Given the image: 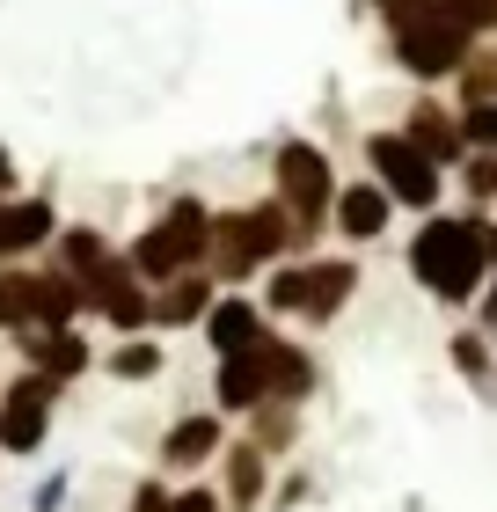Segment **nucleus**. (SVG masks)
<instances>
[{"label": "nucleus", "mask_w": 497, "mask_h": 512, "mask_svg": "<svg viewBox=\"0 0 497 512\" xmlns=\"http://www.w3.org/2000/svg\"><path fill=\"white\" fill-rule=\"evenodd\" d=\"M176 512H227V498H220V491H183Z\"/></svg>", "instance_id": "nucleus-31"}, {"label": "nucleus", "mask_w": 497, "mask_h": 512, "mask_svg": "<svg viewBox=\"0 0 497 512\" xmlns=\"http://www.w3.org/2000/svg\"><path fill=\"white\" fill-rule=\"evenodd\" d=\"M52 242V205L44 198H0V256H22Z\"/></svg>", "instance_id": "nucleus-12"}, {"label": "nucleus", "mask_w": 497, "mask_h": 512, "mask_svg": "<svg viewBox=\"0 0 497 512\" xmlns=\"http://www.w3.org/2000/svg\"><path fill=\"white\" fill-rule=\"evenodd\" d=\"M264 308H278V315H307V271H271Z\"/></svg>", "instance_id": "nucleus-24"}, {"label": "nucleus", "mask_w": 497, "mask_h": 512, "mask_svg": "<svg viewBox=\"0 0 497 512\" xmlns=\"http://www.w3.org/2000/svg\"><path fill=\"white\" fill-rule=\"evenodd\" d=\"M373 8H388V15H402V8H417V0H373Z\"/></svg>", "instance_id": "nucleus-34"}, {"label": "nucleus", "mask_w": 497, "mask_h": 512, "mask_svg": "<svg viewBox=\"0 0 497 512\" xmlns=\"http://www.w3.org/2000/svg\"><path fill=\"white\" fill-rule=\"evenodd\" d=\"M351 293H359V271H351L344 256H329V264H307V315H315V322H329Z\"/></svg>", "instance_id": "nucleus-17"}, {"label": "nucleus", "mask_w": 497, "mask_h": 512, "mask_svg": "<svg viewBox=\"0 0 497 512\" xmlns=\"http://www.w3.org/2000/svg\"><path fill=\"white\" fill-rule=\"evenodd\" d=\"M234 512H242V505H234Z\"/></svg>", "instance_id": "nucleus-35"}, {"label": "nucleus", "mask_w": 497, "mask_h": 512, "mask_svg": "<svg viewBox=\"0 0 497 512\" xmlns=\"http://www.w3.org/2000/svg\"><path fill=\"white\" fill-rule=\"evenodd\" d=\"M132 512H176L169 483H139V491H132Z\"/></svg>", "instance_id": "nucleus-29"}, {"label": "nucleus", "mask_w": 497, "mask_h": 512, "mask_svg": "<svg viewBox=\"0 0 497 512\" xmlns=\"http://www.w3.org/2000/svg\"><path fill=\"white\" fill-rule=\"evenodd\" d=\"M410 139H417L432 161H468V125L446 118L439 103H417V110H410Z\"/></svg>", "instance_id": "nucleus-15"}, {"label": "nucleus", "mask_w": 497, "mask_h": 512, "mask_svg": "<svg viewBox=\"0 0 497 512\" xmlns=\"http://www.w3.org/2000/svg\"><path fill=\"white\" fill-rule=\"evenodd\" d=\"M278 198L293 205V220H322L337 205V176H329L322 147H307V139L278 147Z\"/></svg>", "instance_id": "nucleus-7"}, {"label": "nucleus", "mask_w": 497, "mask_h": 512, "mask_svg": "<svg viewBox=\"0 0 497 512\" xmlns=\"http://www.w3.org/2000/svg\"><path fill=\"white\" fill-rule=\"evenodd\" d=\"M366 161H373V176H381L402 205H439V161L424 154L410 132H373Z\"/></svg>", "instance_id": "nucleus-5"}, {"label": "nucleus", "mask_w": 497, "mask_h": 512, "mask_svg": "<svg viewBox=\"0 0 497 512\" xmlns=\"http://www.w3.org/2000/svg\"><path fill=\"white\" fill-rule=\"evenodd\" d=\"M110 374L117 381H154L161 374V344H125V352H110Z\"/></svg>", "instance_id": "nucleus-23"}, {"label": "nucleus", "mask_w": 497, "mask_h": 512, "mask_svg": "<svg viewBox=\"0 0 497 512\" xmlns=\"http://www.w3.org/2000/svg\"><path fill=\"white\" fill-rule=\"evenodd\" d=\"M461 125H468V147H497V96L490 103H468Z\"/></svg>", "instance_id": "nucleus-27"}, {"label": "nucleus", "mask_w": 497, "mask_h": 512, "mask_svg": "<svg viewBox=\"0 0 497 512\" xmlns=\"http://www.w3.org/2000/svg\"><path fill=\"white\" fill-rule=\"evenodd\" d=\"M30 366H44L52 381H74V374H88V337H74V322L44 330V337H30Z\"/></svg>", "instance_id": "nucleus-18"}, {"label": "nucleus", "mask_w": 497, "mask_h": 512, "mask_svg": "<svg viewBox=\"0 0 497 512\" xmlns=\"http://www.w3.org/2000/svg\"><path fill=\"white\" fill-rule=\"evenodd\" d=\"M212 395L220 410H256L271 395V374H264V344L256 352H220V374H212Z\"/></svg>", "instance_id": "nucleus-9"}, {"label": "nucleus", "mask_w": 497, "mask_h": 512, "mask_svg": "<svg viewBox=\"0 0 497 512\" xmlns=\"http://www.w3.org/2000/svg\"><path fill=\"white\" fill-rule=\"evenodd\" d=\"M293 242V220H286V198L278 205H256V213H227V220H212V271L227 278H249L264 256H278Z\"/></svg>", "instance_id": "nucleus-4"}, {"label": "nucleus", "mask_w": 497, "mask_h": 512, "mask_svg": "<svg viewBox=\"0 0 497 512\" xmlns=\"http://www.w3.org/2000/svg\"><path fill=\"white\" fill-rule=\"evenodd\" d=\"M205 315H212V278H198V271H183L154 293V330H191Z\"/></svg>", "instance_id": "nucleus-10"}, {"label": "nucleus", "mask_w": 497, "mask_h": 512, "mask_svg": "<svg viewBox=\"0 0 497 512\" xmlns=\"http://www.w3.org/2000/svg\"><path fill=\"white\" fill-rule=\"evenodd\" d=\"M205 249H212V213H205L198 198H176V205H169V220H154L147 235H139L132 271H139V278H154V286H169V278H183Z\"/></svg>", "instance_id": "nucleus-3"}, {"label": "nucleus", "mask_w": 497, "mask_h": 512, "mask_svg": "<svg viewBox=\"0 0 497 512\" xmlns=\"http://www.w3.org/2000/svg\"><path fill=\"white\" fill-rule=\"evenodd\" d=\"M293 403H286V395H264V403H256V447H264V454H278V447H293Z\"/></svg>", "instance_id": "nucleus-22"}, {"label": "nucleus", "mask_w": 497, "mask_h": 512, "mask_svg": "<svg viewBox=\"0 0 497 512\" xmlns=\"http://www.w3.org/2000/svg\"><path fill=\"white\" fill-rule=\"evenodd\" d=\"M103 264H110V256H103V235H96V227H66V235H59V271H66V278H81V286H88Z\"/></svg>", "instance_id": "nucleus-20"}, {"label": "nucleus", "mask_w": 497, "mask_h": 512, "mask_svg": "<svg viewBox=\"0 0 497 512\" xmlns=\"http://www.w3.org/2000/svg\"><path fill=\"white\" fill-rule=\"evenodd\" d=\"M220 439H227V425L220 417H176V432L161 439V461H169V469H198L205 454H220Z\"/></svg>", "instance_id": "nucleus-14"}, {"label": "nucleus", "mask_w": 497, "mask_h": 512, "mask_svg": "<svg viewBox=\"0 0 497 512\" xmlns=\"http://www.w3.org/2000/svg\"><path fill=\"white\" fill-rule=\"evenodd\" d=\"M59 505H66V476H44L37 498H30V512H59Z\"/></svg>", "instance_id": "nucleus-30"}, {"label": "nucleus", "mask_w": 497, "mask_h": 512, "mask_svg": "<svg viewBox=\"0 0 497 512\" xmlns=\"http://www.w3.org/2000/svg\"><path fill=\"white\" fill-rule=\"evenodd\" d=\"M490 264H497V227H483V220H424L417 242H410L417 286L439 293V300H454V308L476 300Z\"/></svg>", "instance_id": "nucleus-1"}, {"label": "nucleus", "mask_w": 497, "mask_h": 512, "mask_svg": "<svg viewBox=\"0 0 497 512\" xmlns=\"http://www.w3.org/2000/svg\"><path fill=\"white\" fill-rule=\"evenodd\" d=\"M388 213H395V191H388V183H351V191L337 198V227H344L351 242H373V235L388 227Z\"/></svg>", "instance_id": "nucleus-11"}, {"label": "nucleus", "mask_w": 497, "mask_h": 512, "mask_svg": "<svg viewBox=\"0 0 497 512\" xmlns=\"http://www.w3.org/2000/svg\"><path fill=\"white\" fill-rule=\"evenodd\" d=\"M468 44H476V22L461 15V0H417V8L395 15V52L417 81H446L468 66Z\"/></svg>", "instance_id": "nucleus-2"}, {"label": "nucleus", "mask_w": 497, "mask_h": 512, "mask_svg": "<svg viewBox=\"0 0 497 512\" xmlns=\"http://www.w3.org/2000/svg\"><path fill=\"white\" fill-rule=\"evenodd\" d=\"M264 374H271V395L300 403V395L315 388V359H307L300 344H286V337H264Z\"/></svg>", "instance_id": "nucleus-16"}, {"label": "nucleus", "mask_w": 497, "mask_h": 512, "mask_svg": "<svg viewBox=\"0 0 497 512\" xmlns=\"http://www.w3.org/2000/svg\"><path fill=\"white\" fill-rule=\"evenodd\" d=\"M461 169H468V191L490 205V198H497V147H476V154L461 161Z\"/></svg>", "instance_id": "nucleus-26"}, {"label": "nucleus", "mask_w": 497, "mask_h": 512, "mask_svg": "<svg viewBox=\"0 0 497 512\" xmlns=\"http://www.w3.org/2000/svg\"><path fill=\"white\" fill-rule=\"evenodd\" d=\"M454 366H461L468 381H483L490 374V344L483 337H454Z\"/></svg>", "instance_id": "nucleus-28"}, {"label": "nucleus", "mask_w": 497, "mask_h": 512, "mask_svg": "<svg viewBox=\"0 0 497 512\" xmlns=\"http://www.w3.org/2000/svg\"><path fill=\"white\" fill-rule=\"evenodd\" d=\"M461 15L476 22V30H497V0H461Z\"/></svg>", "instance_id": "nucleus-32"}, {"label": "nucleus", "mask_w": 497, "mask_h": 512, "mask_svg": "<svg viewBox=\"0 0 497 512\" xmlns=\"http://www.w3.org/2000/svg\"><path fill=\"white\" fill-rule=\"evenodd\" d=\"M52 395H59V381L44 374V366L0 395V447L8 454H37L44 447V432H52Z\"/></svg>", "instance_id": "nucleus-6"}, {"label": "nucleus", "mask_w": 497, "mask_h": 512, "mask_svg": "<svg viewBox=\"0 0 497 512\" xmlns=\"http://www.w3.org/2000/svg\"><path fill=\"white\" fill-rule=\"evenodd\" d=\"M227 498H234V505H256V498H264V447H234V454H227Z\"/></svg>", "instance_id": "nucleus-21"}, {"label": "nucleus", "mask_w": 497, "mask_h": 512, "mask_svg": "<svg viewBox=\"0 0 497 512\" xmlns=\"http://www.w3.org/2000/svg\"><path fill=\"white\" fill-rule=\"evenodd\" d=\"M205 337H212V352H256L264 344V322H256L249 300H212V315H205Z\"/></svg>", "instance_id": "nucleus-13"}, {"label": "nucleus", "mask_w": 497, "mask_h": 512, "mask_svg": "<svg viewBox=\"0 0 497 512\" xmlns=\"http://www.w3.org/2000/svg\"><path fill=\"white\" fill-rule=\"evenodd\" d=\"M461 96H468V103H490V96H497V52H468V66H461Z\"/></svg>", "instance_id": "nucleus-25"}, {"label": "nucleus", "mask_w": 497, "mask_h": 512, "mask_svg": "<svg viewBox=\"0 0 497 512\" xmlns=\"http://www.w3.org/2000/svg\"><path fill=\"white\" fill-rule=\"evenodd\" d=\"M15 191V161H8V147H0V198Z\"/></svg>", "instance_id": "nucleus-33"}, {"label": "nucleus", "mask_w": 497, "mask_h": 512, "mask_svg": "<svg viewBox=\"0 0 497 512\" xmlns=\"http://www.w3.org/2000/svg\"><path fill=\"white\" fill-rule=\"evenodd\" d=\"M44 300V271H0V330H30Z\"/></svg>", "instance_id": "nucleus-19"}, {"label": "nucleus", "mask_w": 497, "mask_h": 512, "mask_svg": "<svg viewBox=\"0 0 497 512\" xmlns=\"http://www.w3.org/2000/svg\"><path fill=\"white\" fill-rule=\"evenodd\" d=\"M88 308H96L110 330H139V322H154V300L139 293V271L132 264H103L88 278Z\"/></svg>", "instance_id": "nucleus-8"}]
</instances>
